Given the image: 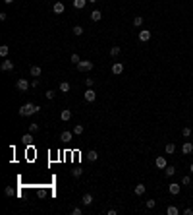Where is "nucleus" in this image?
Instances as JSON below:
<instances>
[{"instance_id": "obj_1", "label": "nucleus", "mask_w": 193, "mask_h": 215, "mask_svg": "<svg viewBox=\"0 0 193 215\" xmlns=\"http://www.w3.org/2000/svg\"><path fill=\"white\" fill-rule=\"evenodd\" d=\"M19 116H29V114H37L41 113V107L39 105H33V103H27V105H23V107H19Z\"/></svg>"}, {"instance_id": "obj_2", "label": "nucleus", "mask_w": 193, "mask_h": 215, "mask_svg": "<svg viewBox=\"0 0 193 215\" xmlns=\"http://www.w3.org/2000/svg\"><path fill=\"white\" fill-rule=\"evenodd\" d=\"M93 66H95V64H93L91 60H81L79 64H77V70H79V72H91Z\"/></svg>"}, {"instance_id": "obj_3", "label": "nucleus", "mask_w": 193, "mask_h": 215, "mask_svg": "<svg viewBox=\"0 0 193 215\" xmlns=\"http://www.w3.org/2000/svg\"><path fill=\"white\" fill-rule=\"evenodd\" d=\"M29 85H31V83H29L27 80H25V78H22V80H18V81H15V87H18L19 91H27Z\"/></svg>"}, {"instance_id": "obj_4", "label": "nucleus", "mask_w": 193, "mask_h": 215, "mask_svg": "<svg viewBox=\"0 0 193 215\" xmlns=\"http://www.w3.org/2000/svg\"><path fill=\"white\" fill-rule=\"evenodd\" d=\"M83 97H85V101H87V103H93V101H95V99H97V93L93 91L91 87H87V91L83 93Z\"/></svg>"}, {"instance_id": "obj_5", "label": "nucleus", "mask_w": 193, "mask_h": 215, "mask_svg": "<svg viewBox=\"0 0 193 215\" xmlns=\"http://www.w3.org/2000/svg\"><path fill=\"white\" fill-rule=\"evenodd\" d=\"M112 74L114 76L124 74V64H122V62H114V64H112Z\"/></svg>"}, {"instance_id": "obj_6", "label": "nucleus", "mask_w": 193, "mask_h": 215, "mask_svg": "<svg viewBox=\"0 0 193 215\" xmlns=\"http://www.w3.org/2000/svg\"><path fill=\"white\" fill-rule=\"evenodd\" d=\"M180 190H181V188H180V184H178V182H172V184H168V192L172 194V196H178V194H180Z\"/></svg>"}, {"instance_id": "obj_7", "label": "nucleus", "mask_w": 193, "mask_h": 215, "mask_svg": "<svg viewBox=\"0 0 193 215\" xmlns=\"http://www.w3.org/2000/svg\"><path fill=\"white\" fill-rule=\"evenodd\" d=\"M29 74H31V78H39L41 74H43V68H41V66H31L29 68Z\"/></svg>"}, {"instance_id": "obj_8", "label": "nucleus", "mask_w": 193, "mask_h": 215, "mask_svg": "<svg viewBox=\"0 0 193 215\" xmlns=\"http://www.w3.org/2000/svg\"><path fill=\"white\" fill-rule=\"evenodd\" d=\"M155 165H156V169H166V159H164V157L162 155H158V157H156V159H155Z\"/></svg>"}, {"instance_id": "obj_9", "label": "nucleus", "mask_w": 193, "mask_h": 215, "mask_svg": "<svg viewBox=\"0 0 193 215\" xmlns=\"http://www.w3.org/2000/svg\"><path fill=\"white\" fill-rule=\"evenodd\" d=\"M149 39H151V31H149V29L139 31V41H141V43H147Z\"/></svg>"}, {"instance_id": "obj_10", "label": "nucleus", "mask_w": 193, "mask_h": 215, "mask_svg": "<svg viewBox=\"0 0 193 215\" xmlns=\"http://www.w3.org/2000/svg\"><path fill=\"white\" fill-rule=\"evenodd\" d=\"M0 68H2L4 72H12V70H14V62H12V60H2Z\"/></svg>"}, {"instance_id": "obj_11", "label": "nucleus", "mask_w": 193, "mask_h": 215, "mask_svg": "<svg viewBox=\"0 0 193 215\" xmlns=\"http://www.w3.org/2000/svg\"><path fill=\"white\" fill-rule=\"evenodd\" d=\"M191 151H193V144H191V141H185V144H181V153L189 155Z\"/></svg>"}, {"instance_id": "obj_12", "label": "nucleus", "mask_w": 193, "mask_h": 215, "mask_svg": "<svg viewBox=\"0 0 193 215\" xmlns=\"http://www.w3.org/2000/svg\"><path fill=\"white\" fill-rule=\"evenodd\" d=\"M52 10H54V14H64L66 6H64L62 2H54V6H52Z\"/></svg>"}, {"instance_id": "obj_13", "label": "nucleus", "mask_w": 193, "mask_h": 215, "mask_svg": "<svg viewBox=\"0 0 193 215\" xmlns=\"http://www.w3.org/2000/svg\"><path fill=\"white\" fill-rule=\"evenodd\" d=\"M72 138H74V132H68V130L60 134V140H62V141H66V144H68V141H72Z\"/></svg>"}, {"instance_id": "obj_14", "label": "nucleus", "mask_w": 193, "mask_h": 215, "mask_svg": "<svg viewBox=\"0 0 193 215\" xmlns=\"http://www.w3.org/2000/svg\"><path fill=\"white\" fill-rule=\"evenodd\" d=\"M81 203H83V206H87V207H89L91 203H93V196H91V194H83V198H81Z\"/></svg>"}, {"instance_id": "obj_15", "label": "nucleus", "mask_w": 193, "mask_h": 215, "mask_svg": "<svg viewBox=\"0 0 193 215\" xmlns=\"http://www.w3.org/2000/svg\"><path fill=\"white\" fill-rule=\"evenodd\" d=\"M60 118L64 120V122H68V120L72 118V111H70V109H64V111L60 113Z\"/></svg>"}, {"instance_id": "obj_16", "label": "nucleus", "mask_w": 193, "mask_h": 215, "mask_svg": "<svg viewBox=\"0 0 193 215\" xmlns=\"http://www.w3.org/2000/svg\"><path fill=\"white\" fill-rule=\"evenodd\" d=\"M101 18H102L101 10H93V12H91V19H93V22H101Z\"/></svg>"}, {"instance_id": "obj_17", "label": "nucleus", "mask_w": 193, "mask_h": 215, "mask_svg": "<svg viewBox=\"0 0 193 215\" xmlns=\"http://www.w3.org/2000/svg\"><path fill=\"white\" fill-rule=\"evenodd\" d=\"M85 4H87V0H74V8L75 10H83Z\"/></svg>"}, {"instance_id": "obj_18", "label": "nucleus", "mask_w": 193, "mask_h": 215, "mask_svg": "<svg viewBox=\"0 0 193 215\" xmlns=\"http://www.w3.org/2000/svg\"><path fill=\"white\" fill-rule=\"evenodd\" d=\"M143 22H145L143 16H135V18H133V27H141Z\"/></svg>"}, {"instance_id": "obj_19", "label": "nucleus", "mask_w": 193, "mask_h": 215, "mask_svg": "<svg viewBox=\"0 0 193 215\" xmlns=\"http://www.w3.org/2000/svg\"><path fill=\"white\" fill-rule=\"evenodd\" d=\"M145 190H147V188H145V184H137V186H135V196H143Z\"/></svg>"}, {"instance_id": "obj_20", "label": "nucleus", "mask_w": 193, "mask_h": 215, "mask_svg": "<svg viewBox=\"0 0 193 215\" xmlns=\"http://www.w3.org/2000/svg\"><path fill=\"white\" fill-rule=\"evenodd\" d=\"M166 213H168V215H178L180 209L176 207V206H168V207H166Z\"/></svg>"}, {"instance_id": "obj_21", "label": "nucleus", "mask_w": 193, "mask_h": 215, "mask_svg": "<svg viewBox=\"0 0 193 215\" xmlns=\"http://www.w3.org/2000/svg\"><path fill=\"white\" fill-rule=\"evenodd\" d=\"M8 52H10V47H8V45H2V47H0V56H2V58H6Z\"/></svg>"}, {"instance_id": "obj_22", "label": "nucleus", "mask_w": 193, "mask_h": 215, "mask_svg": "<svg viewBox=\"0 0 193 215\" xmlns=\"http://www.w3.org/2000/svg\"><path fill=\"white\" fill-rule=\"evenodd\" d=\"M164 172H166V176H174V175H176V169H174V167H172V165H166Z\"/></svg>"}, {"instance_id": "obj_23", "label": "nucleus", "mask_w": 193, "mask_h": 215, "mask_svg": "<svg viewBox=\"0 0 193 215\" xmlns=\"http://www.w3.org/2000/svg\"><path fill=\"white\" fill-rule=\"evenodd\" d=\"M22 141H23L25 145H29L31 141H33V136H31V132H29V134H25V136H22Z\"/></svg>"}, {"instance_id": "obj_24", "label": "nucleus", "mask_w": 193, "mask_h": 215, "mask_svg": "<svg viewBox=\"0 0 193 215\" xmlns=\"http://www.w3.org/2000/svg\"><path fill=\"white\" fill-rule=\"evenodd\" d=\"M87 159H89V161H97L98 159V153H97L95 149H91L89 153H87Z\"/></svg>"}, {"instance_id": "obj_25", "label": "nucleus", "mask_w": 193, "mask_h": 215, "mask_svg": "<svg viewBox=\"0 0 193 215\" xmlns=\"http://www.w3.org/2000/svg\"><path fill=\"white\" fill-rule=\"evenodd\" d=\"M58 89H60V91H62V93H68V91H70V83H68V81H62V83H60V87H58Z\"/></svg>"}, {"instance_id": "obj_26", "label": "nucleus", "mask_w": 193, "mask_h": 215, "mask_svg": "<svg viewBox=\"0 0 193 215\" xmlns=\"http://www.w3.org/2000/svg\"><path fill=\"white\" fill-rule=\"evenodd\" d=\"M72 31H74V35H75V37L83 35V27H81V25H74V29H72Z\"/></svg>"}, {"instance_id": "obj_27", "label": "nucleus", "mask_w": 193, "mask_h": 215, "mask_svg": "<svg viewBox=\"0 0 193 215\" xmlns=\"http://www.w3.org/2000/svg\"><path fill=\"white\" fill-rule=\"evenodd\" d=\"M120 52H122V49H120V47H112V49H110V56H114V58H116V56H120Z\"/></svg>"}, {"instance_id": "obj_28", "label": "nucleus", "mask_w": 193, "mask_h": 215, "mask_svg": "<svg viewBox=\"0 0 193 215\" xmlns=\"http://www.w3.org/2000/svg\"><path fill=\"white\" fill-rule=\"evenodd\" d=\"M83 130H85V128H83L81 124H75V126H74V134H75V136H81Z\"/></svg>"}, {"instance_id": "obj_29", "label": "nucleus", "mask_w": 193, "mask_h": 215, "mask_svg": "<svg viewBox=\"0 0 193 215\" xmlns=\"http://www.w3.org/2000/svg\"><path fill=\"white\" fill-rule=\"evenodd\" d=\"M181 136H184V138H189V136H191V128L184 126V128H181Z\"/></svg>"}, {"instance_id": "obj_30", "label": "nucleus", "mask_w": 193, "mask_h": 215, "mask_svg": "<svg viewBox=\"0 0 193 215\" xmlns=\"http://www.w3.org/2000/svg\"><path fill=\"white\" fill-rule=\"evenodd\" d=\"M72 175H74V178H79L83 175V169H79V167H75L74 171H72Z\"/></svg>"}, {"instance_id": "obj_31", "label": "nucleus", "mask_w": 193, "mask_h": 215, "mask_svg": "<svg viewBox=\"0 0 193 215\" xmlns=\"http://www.w3.org/2000/svg\"><path fill=\"white\" fill-rule=\"evenodd\" d=\"M37 130H39V122H31V124H29V132H31V134H35Z\"/></svg>"}, {"instance_id": "obj_32", "label": "nucleus", "mask_w": 193, "mask_h": 215, "mask_svg": "<svg viewBox=\"0 0 193 215\" xmlns=\"http://www.w3.org/2000/svg\"><path fill=\"white\" fill-rule=\"evenodd\" d=\"M174 151H176V145H174V144H166V153L172 155Z\"/></svg>"}, {"instance_id": "obj_33", "label": "nucleus", "mask_w": 193, "mask_h": 215, "mask_svg": "<svg viewBox=\"0 0 193 215\" xmlns=\"http://www.w3.org/2000/svg\"><path fill=\"white\" fill-rule=\"evenodd\" d=\"M181 184H184V186H189V184H191V176H187V175L181 176Z\"/></svg>"}, {"instance_id": "obj_34", "label": "nucleus", "mask_w": 193, "mask_h": 215, "mask_svg": "<svg viewBox=\"0 0 193 215\" xmlns=\"http://www.w3.org/2000/svg\"><path fill=\"white\" fill-rule=\"evenodd\" d=\"M72 62H74V64L77 66L81 62V58H79V54H77V52H74V54H72Z\"/></svg>"}, {"instance_id": "obj_35", "label": "nucleus", "mask_w": 193, "mask_h": 215, "mask_svg": "<svg viewBox=\"0 0 193 215\" xmlns=\"http://www.w3.org/2000/svg\"><path fill=\"white\" fill-rule=\"evenodd\" d=\"M145 206H147V209H153V207L156 206V202L153 200V198H151V200H147V202H145Z\"/></svg>"}, {"instance_id": "obj_36", "label": "nucleus", "mask_w": 193, "mask_h": 215, "mask_svg": "<svg viewBox=\"0 0 193 215\" xmlns=\"http://www.w3.org/2000/svg\"><path fill=\"white\" fill-rule=\"evenodd\" d=\"M45 95H46V99H54V97H56V91H54V89H48Z\"/></svg>"}, {"instance_id": "obj_37", "label": "nucleus", "mask_w": 193, "mask_h": 215, "mask_svg": "<svg viewBox=\"0 0 193 215\" xmlns=\"http://www.w3.org/2000/svg\"><path fill=\"white\" fill-rule=\"evenodd\" d=\"M4 194H6V196H14V188L12 186H6V188H4Z\"/></svg>"}, {"instance_id": "obj_38", "label": "nucleus", "mask_w": 193, "mask_h": 215, "mask_svg": "<svg viewBox=\"0 0 193 215\" xmlns=\"http://www.w3.org/2000/svg\"><path fill=\"white\" fill-rule=\"evenodd\" d=\"M81 213H83L81 207H74V209H72V215H81Z\"/></svg>"}, {"instance_id": "obj_39", "label": "nucleus", "mask_w": 193, "mask_h": 215, "mask_svg": "<svg viewBox=\"0 0 193 215\" xmlns=\"http://www.w3.org/2000/svg\"><path fill=\"white\" fill-rule=\"evenodd\" d=\"M85 85L87 87H93V78H85Z\"/></svg>"}, {"instance_id": "obj_40", "label": "nucleus", "mask_w": 193, "mask_h": 215, "mask_svg": "<svg viewBox=\"0 0 193 215\" xmlns=\"http://www.w3.org/2000/svg\"><path fill=\"white\" fill-rule=\"evenodd\" d=\"M6 18H8V14H6V12L0 14V22H6Z\"/></svg>"}, {"instance_id": "obj_41", "label": "nucleus", "mask_w": 193, "mask_h": 215, "mask_svg": "<svg viewBox=\"0 0 193 215\" xmlns=\"http://www.w3.org/2000/svg\"><path fill=\"white\" fill-rule=\"evenodd\" d=\"M184 215H193V209H191V207H187V209H184Z\"/></svg>"}, {"instance_id": "obj_42", "label": "nucleus", "mask_w": 193, "mask_h": 215, "mask_svg": "<svg viewBox=\"0 0 193 215\" xmlns=\"http://www.w3.org/2000/svg\"><path fill=\"white\" fill-rule=\"evenodd\" d=\"M37 85H39V80H37V78H35V80L31 81V87H37Z\"/></svg>"}, {"instance_id": "obj_43", "label": "nucleus", "mask_w": 193, "mask_h": 215, "mask_svg": "<svg viewBox=\"0 0 193 215\" xmlns=\"http://www.w3.org/2000/svg\"><path fill=\"white\" fill-rule=\"evenodd\" d=\"M4 4H14V0H4Z\"/></svg>"}, {"instance_id": "obj_44", "label": "nucleus", "mask_w": 193, "mask_h": 215, "mask_svg": "<svg viewBox=\"0 0 193 215\" xmlns=\"http://www.w3.org/2000/svg\"><path fill=\"white\" fill-rule=\"evenodd\" d=\"M189 171H191V175H193V165H191V167H189Z\"/></svg>"}, {"instance_id": "obj_45", "label": "nucleus", "mask_w": 193, "mask_h": 215, "mask_svg": "<svg viewBox=\"0 0 193 215\" xmlns=\"http://www.w3.org/2000/svg\"><path fill=\"white\" fill-rule=\"evenodd\" d=\"M89 2H97V0H89Z\"/></svg>"}]
</instances>
